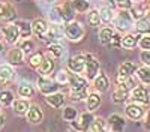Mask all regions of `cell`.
Returning <instances> with one entry per match:
<instances>
[{
  "instance_id": "cell-1",
  "label": "cell",
  "mask_w": 150,
  "mask_h": 132,
  "mask_svg": "<svg viewBox=\"0 0 150 132\" xmlns=\"http://www.w3.org/2000/svg\"><path fill=\"white\" fill-rule=\"evenodd\" d=\"M86 35V30L83 27V24L78 23V21H71V23H66L65 26V36L72 41V42H77V41H81Z\"/></svg>"
},
{
  "instance_id": "cell-2",
  "label": "cell",
  "mask_w": 150,
  "mask_h": 132,
  "mask_svg": "<svg viewBox=\"0 0 150 132\" xmlns=\"http://www.w3.org/2000/svg\"><path fill=\"white\" fill-rule=\"evenodd\" d=\"M93 119H95V117L92 116L90 111H89V113H83L77 120H74V122H72V128H74L75 131H80V132H89Z\"/></svg>"
},
{
  "instance_id": "cell-3",
  "label": "cell",
  "mask_w": 150,
  "mask_h": 132,
  "mask_svg": "<svg viewBox=\"0 0 150 132\" xmlns=\"http://www.w3.org/2000/svg\"><path fill=\"white\" fill-rule=\"evenodd\" d=\"M135 72H137V66H135L132 62H125V63H122V65L119 66V71H117V78H116L117 84L125 83L129 77H132Z\"/></svg>"
},
{
  "instance_id": "cell-4",
  "label": "cell",
  "mask_w": 150,
  "mask_h": 132,
  "mask_svg": "<svg viewBox=\"0 0 150 132\" xmlns=\"http://www.w3.org/2000/svg\"><path fill=\"white\" fill-rule=\"evenodd\" d=\"M99 69H101V65H99V62L95 59V56L92 54H86V75L89 80H95L96 75L99 74Z\"/></svg>"
},
{
  "instance_id": "cell-5",
  "label": "cell",
  "mask_w": 150,
  "mask_h": 132,
  "mask_svg": "<svg viewBox=\"0 0 150 132\" xmlns=\"http://www.w3.org/2000/svg\"><path fill=\"white\" fill-rule=\"evenodd\" d=\"M38 89L42 95H51V93H56L59 90V84L54 81V80H50L47 77H39L38 78Z\"/></svg>"
},
{
  "instance_id": "cell-6",
  "label": "cell",
  "mask_w": 150,
  "mask_h": 132,
  "mask_svg": "<svg viewBox=\"0 0 150 132\" xmlns=\"http://www.w3.org/2000/svg\"><path fill=\"white\" fill-rule=\"evenodd\" d=\"M68 68H69L71 72H74V74H80V72H83L84 68H86V54L72 56L68 60Z\"/></svg>"
},
{
  "instance_id": "cell-7",
  "label": "cell",
  "mask_w": 150,
  "mask_h": 132,
  "mask_svg": "<svg viewBox=\"0 0 150 132\" xmlns=\"http://www.w3.org/2000/svg\"><path fill=\"white\" fill-rule=\"evenodd\" d=\"M131 99L135 101L137 104H143V105L149 104V92H147V89L143 87V86L134 87L132 92H131Z\"/></svg>"
},
{
  "instance_id": "cell-8",
  "label": "cell",
  "mask_w": 150,
  "mask_h": 132,
  "mask_svg": "<svg viewBox=\"0 0 150 132\" xmlns=\"http://www.w3.org/2000/svg\"><path fill=\"white\" fill-rule=\"evenodd\" d=\"M129 93H131V90H128L126 87H125L123 83L122 84H117V89L112 92L111 99H112V102H114V104H123L125 101L129 98Z\"/></svg>"
},
{
  "instance_id": "cell-9",
  "label": "cell",
  "mask_w": 150,
  "mask_h": 132,
  "mask_svg": "<svg viewBox=\"0 0 150 132\" xmlns=\"http://www.w3.org/2000/svg\"><path fill=\"white\" fill-rule=\"evenodd\" d=\"M2 33H3V36H5V39H6L8 44H17L18 39L21 38V36H20V32H18V29H17L15 24L5 26L3 30H2Z\"/></svg>"
},
{
  "instance_id": "cell-10",
  "label": "cell",
  "mask_w": 150,
  "mask_h": 132,
  "mask_svg": "<svg viewBox=\"0 0 150 132\" xmlns=\"http://www.w3.org/2000/svg\"><path fill=\"white\" fill-rule=\"evenodd\" d=\"M15 78V71L11 65H0V84L6 86Z\"/></svg>"
},
{
  "instance_id": "cell-11",
  "label": "cell",
  "mask_w": 150,
  "mask_h": 132,
  "mask_svg": "<svg viewBox=\"0 0 150 132\" xmlns=\"http://www.w3.org/2000/svg\"><path fill=\"white\" fill-rule=\"evenodd\" d=\"M48 24H47V21L45 20H42V18H38V20H35L33 23H32V32L38 36L39 39H44L45 38V35H47V32H48Z\"/></svg>"
},
{
  "instance_id": "cell-12",
  "label": "cell",
  "mask_w": 150,
  "mask_h": 132,
  "mask_svg": "<svg viewBox=\"0 0 150 132\" xmlns=\"http://www.w3.org/2000/svg\"><path fill=\"white\" fill-rule=\"evenodd\" d=\"M108 126L111 128L112 132H123L125 126H126V122L125 119L119 114H111L108 117Z\"/></svg>"
},
{
  "instance_id": "cell-13",
  "label": "cell",
  "mask_w": 150,
  "mask_h": 132,
  "mask_svg": "<svg viewBox=\"0 0 150 132\" xmlns=\"http://www.w3.org/2000/svg\"><path fill=\"white\" fill-rule=\"evenodd\" d=\"M69 86H71V90H83V89H87V80L83 78L81 75L78 74H69Z\"/></svg>"
},
{
  "instance_id": "cell-14",
  "label": "cell",
  "mask_w": 150,
  "mask_h": 132,
  "mask_svg": "<svg viewBox=\"0 0 150 132\" xmlns=\"http://www.w3.org/2000/svg\"><path fill=\"white\" fill-rule=\"evenodd\" d=\"M26 116H27V120L30 123H33V125L41 123L42 119H44V113H42V110L38 105H30V108H29V111H27Z\"/></svg>"
},
{
  "instance_id": "cell-15",
  "label": "cell",
  "mask_w": 150,
  "mask_h": 132,
  "mask_svg": "<svg viewBox=\"0 0 150 132\" xmlns=\"http://www.w3.org/2000/svg\"><path fill=\"white\" fill-rule=\"evenodd\" d=\"M125 113H126V116L132 120H140L144 114V110H143V107L138 105V104H129L126 105V108H125Z\"/></svg>"
},
{
  "instance_id": "cell-16",
  "label": "cell",
  "mask_w": 150,
  "mask_h": 132,
  "mask_svg": "<svg viewBox=\"0 0 150 132\" xmlns=\"http://www.w3.org/2000/svg\"><path fill=\"white\" fill-rule=\"evenodd\" d=\"M131 23H132V17L126 11L120 12V14L116 17V26H117L119 30H128L129 26H131Z\"/></svg>"
},
{
  "instance_id": "cell-17",
  "label": "cell",
  "mask_w": 150,
  "mask_h": 132,
  "mask_svg": "<svg viewBox=\"0 0 150 132\" xmlns=\"http://www.w3.org/2000/svg\"><path fill=\"white\" fill-rule=\"evenodd\" d=\"M93 87L96 92H105L110 87V80L108 77L104 74V72H99L96 75V78L93 80Z\"/></svg>"
},
{
  "instance_id": "cell-18",
  "label": "cell",
  "mask_w": 150,
  "mask_h": 132,
  "mask_svg": "<svg viewBox=\"0 0 150 132\" xmlns=\"http://www.w3.org/2000/svg\"><path fill=\"white\" fill-rule=\"evenodd\" d=\"M29 108H30V104H29L27 99H14V102H12V110H14V113L18 114V116L27 114Z\"/></svg>"
},
{
  "instance_id": "cell-19",
  "label": "cell",
  "mask_w": 150,
  "mask_h": 132,
  "mask_svg": "<svg viewBox=\"0 0 150 132\" xmlns=\"http://www.w3.org/2000/svg\"><path fill=\"white\" fill-rule=\"evenodd\" d=\"M45 101H47L48 105H51L53 108H60V107H63V104H65V95L56 92V93H51V95H47Z\"/></svg>"
},
{
  "instance_id": "cell-20",
  "label": "cell",
  "mask_w": 150,
  "mask_h": 132,
  "mask_svg": "<svg viewBox=\"0 0 150 132\" xmlns=\"http://www.w3.org/2000/svg\"><path fill=\"white\" fill-rule=\"evenodd\" d=\"M8 62L9 65H21L24 62V53L20 48H12L8 53Z\"/></svg>"
},
{
  "instance_id": "cell-21",
  "label": "cell",
  "mask_w": 150,
  "mask_h": 132,
  "mask_svg": "<svg viewBox=\"0 0 150 132\" xmlns=\"http://www.w3.org/2000/svg\"><path fill=\"white\" fill-rule=\"evenodd\" d=\"M15 26H17V29L20 32V36H21L23 39L24 38H29V36L33 33L32 32V24L29 21H26V20H17L15 21Z\"/></svg>"
},
{
  "instance_id": "cell-22",
  "label": "cell",
  "mask_w": 150,
  "mask_h": 132,
  "mask_svg": "<svg viewBox=\"0 0 150 132\" xmlns=\"http://www.w3.org/2000/svg\"><path fill=\"white\" fill-rule=\"evenodd\" d=\"M17 18V14H15V9L12 8L11 3H5V9L0 15V21L2 23H11Z\"/></svg>"
},
{
  "instance_id": "cell-23",
  "label": "cell",
  "mask_w": 150,
  "mask_h": 132,
  "mask_svg": "<svg viewBox=\"0 0 150 132\" xmlns=\"http://www.w3.org/2000/svg\"><path fill=\"white\" fill-rule=\"evenodd\" d=\"M86 101H87V110L92 113V111L96 110L99 105H101V95H99V92L89 93V96H87Z\"/></svg>"
},
{
  "instance_id": "cell-24",
  "label": "cell",
  "mask_w": 150,
  "mask_h": 132,
  "mask_svg": "<svg viewBox=\"0 0 150 132\" xmlns=\"http://www.w3.org/2000/svg\"><path fill=\"white\" fill-rule=\"evenodd\" d=\"M54 69V62L51 57H47L44 59V62L41 63V66L38 68V74L41 77H47L48 74H51V71Z\"/></svg>"
},
{
  "instance_id": "cell-25",
  "label": "cell",
  "mask_w": 150,
  "mask_h": 132,
  "mask_svg": "<svg viewBox=\"0 0 150 132\" xmlns=\"http://www.w3.org/2000/svg\"><path fill=\"white\" fill-rule=\"evenodd\" d=\"M48 53L53 59H62L65 56V47L59 44V42H54V44H50L48 47Z\"/></svg>"
},
{
  "instance_id": "cell-26",
  "label": "cell",
  "mask_w": 150,
  "mask_h": 132,
  "mask_svg": "<svg viewBox=\"0 0 150 132\" xmlns=\"http://www.w3.org/2000/svg\"><path fill=\"white\" fill-rule=\"evenodd\" d=\"M35 93V89L30 83H21L18 86V95L21 98H32Z\"/></svg>"
},
{
  "instance_id": "cell-27",
  "label": "cell",
  "mask_w": 150,
  "mask_h": 132,
  "mask_svg": "<svg viewBox=\"0 0 150 132\" xmlns=\"http://www.w3.org/2000/svg\"><path fill=\"white\" fill-rule=\"evenodd\" d=\"M112 36H114V30H112L111 27H104L101 32H99V41H101L102 45H108Z\"/></svg>"
},
{
  "instance_id": "cell-28",
  "label": "cell",
  "mask_w": 150,
  "mask_h": 132,
  "mask_svg": "<svg viewBox=\"0 0 150 132\" xmlns=\"http://www.w3.org/2000/svg\"><path fill=\"white\" fill-rule=\"evenodd\" d=\"M137 77L144 84H150V68L149 66H141L137 69Z\"/></svg>"
},
{
  "instance_id": "cell-29",
  "label": "cell",
  "mask_w": 150,
  "mask_h": 132,
  "mask_svg": "<svg viewBox=\"0 0 150 132\" xmlns=\"http://www.w3.org/2000/svg\"><path fill=\"white\" fill-rule=\"evenodd\" d=\"M105 126H107L105 120L101 117H96V119H93L89 132H105Z\"/></svg>"
},
{
  "instance_id": "cell-30",
  "label": "cell",
  "mask_w": 150,
  "mask_h": 132,
  "mask_svg": "<svg viewBox=\"0 0 150 132\" xmlns=\"http://www.w3.org/2000/svg\"><path fill=\"white\" fill-rule=\"evenodd\" d=\"M44 54L41 53V51H36V53H33V54H30V57H29V65L32 66V68H35V69H38L41 66V63L44 62Z\"/></svg>"
},
{
  "instance_id": "cell-31",
  "label": "cell",
  "mask_w": 150,
  "mask_h": 132,
  "mask_svg": "<svg viewBox=\"0 0 150 132\" xmlns=\"http://www.w3.org/2000/svg\"><path fill=\"white\" fill-rule=\"evenodd\" d=\"M137 42H138V36L137 35H126V36H123L122 38V47L123 48H134L135 45H137Z\"/></svg>"
},
{
  "instance_id": "cell-32",
  "label": "cell",
  "mask_w": 150,
  "mask_h": 132,
  "mask_svg": "<svg viewBox=\"0 0 150 132\" xmlns=\"http://www.w3.org/2000/svg\"><path fill=\"white\" fill-rule=\"evenodd\" d=\"M99 15H101V21L111 23L112 20H114V11H112L110 6H104L101 11H99Z\"/></svg>"
},
{
  "instance_id": "cell-33",
  "label": "cell",
  "mask_w": 150,
  "mask_h": 132,
  "mask_svg": "<svg viewBox=\"0 0 150 132\" xmlns=\"http://www.w3.org/2000/svg\"><path fill=\"white\" fill-rule=\"evenodd\" d=\"M87 23L93 27H98L101 24V15H99V11L96 9H92L89 14H87Z\"/></svg>"
},
{
  "instance_id": "cell-34",
  "label": "cell",
  "mask_w": 150,
  "mask_h": 132,
  "mask_svg": "<svg viewBox=\"0 0 150 132\" xmlns=\"http://www.w3.org/2000/svg\"><path fill=\"white\" fill-rule=\"evenodd\" d=\"M18 48H20L24 54H30V53L33 51V48H35V44H33L30 39L24 38V39H21V41L18 42Z\"/></svg>"
},
{
  "instance_id": "cell-35",
  "label": "cell",
  "mask_w": 150,
  "mask_h": 132,
  "mask_svg": "<svg viewBox=\"0 0 150 132\" xmlns=\"http://www.w3.org/2000/svg\"><path fill=\"white\" fill-rule=\"evenodd\" d=\"M14 102V93L11 90H0V104L2 105H12Z\"/></svg>"
},
{
  "instance_id": "cell-36",
  "label": "cell",
  "mask_w": 150,
  "mask_h": 132,
  "mask_svg": "<svg viewBox=\"0 0 150 132\" xmlns=\"http://www.w3.org/2000/svg\"><path fill=\"white\" fill-rule=\"evenodd\" d=\"M60 14H62V18H63V23H71L72 18H74V14H72V9H71V5H63L60 6Z\"/></svg>"
},
{
  "instance_id": "cell-37",
  "label": "cell",
  "mask_w": 150,
  "mask_h": 132,
  "mask_svg": "<svg viewBox=\"0 0 150 132\" xmlns=\"http://www.w3.org/2000/svg\"><path fill=\"white\" fill-rule=\"evenodd\" d=\"M135 29L138 33H149L150 32V23L144 18L141 20H137V24H135Z\"/></svg>"
},
{
  "instance_id": "cell-38",
  "label": "cell",
  "mask_w": 150,
  "mask_h": 132,
  "mask_svg": "<svg viewBox=\"0 0 150 132\" xmlns=\"http://www.w3.org/2000/svg\"><path fill=\"white\" fill-rule=\"evenodd\" d=\"M87 96H89V93H87V89H83V90H71V99L72 101H83V99H87Z\"/></svg>"
},
{
  "instance_id": "cell-39",
  "label": "cell",
  "mask_w": 150,
  "mask_h": 132,
  "mask_svg": "<svg viewBox=\"0 0 150 132\" xmlns=\"http://www.w3.org/2000/svg\"><path fill=\"white\" fill-rule=\"evenodd\" d=\"M63 119L68 120V122H74L77 119V110L74 107H66L63 110Z\"/></svg>"
},
{
  "instance_id": "cell-40",
  "label": "cell",
  "mask_w": 150,
  "mask_h": 132,
  "mask_svg": "<svg viewBox=\"0 0 150 132\" xmlns=\"http://www.w3.org/2000/svg\"><path fill=\"white\" fill-rule=\"evenodd\" d=\"M50 20H51L54 24H62L63 23V18H62V14H60V9L59 8H54L50 11Z\"/></svg>"
},
{
  "instance_id": "cell-41",
  "label": "cell",
  "mask_w": 150,
  "mask_h": 132,
  "mask_svg": "<svg viewBox=\"0 0 150 132\" xmlns=\"http://www.w3.org/2000/svg\"><path fill=\"white\" fill-rule=\"evenodd\" d=\"M56 83L57 84H68L69 83V72L68 71H59L56 75Z\"/></svg>"
},
{
  "instance_id": "cell-42",
  "label": "cell",
  "mask_w": 150,
  "mask_h": 132,
  "mask_svg": "<svg viewBox=\"0 0 150 132\" xmlns=\"http://www.w3.org/2000/svg\"><path fill=\"white\" fill-rule=\"evenodd\" d=\"M74 6L80 12H86L89 9V2H87V0H74Z\"/></svg>"
},
{
  "instance_id": "cell-43",
  "label": "cell",
  "mask_w": 150,
  "mask_h": 132,
  "mask_svg": "<svg viewBox=\"0 0 150 132\" xmlns=\"http://www.w3.org/2000/svg\"><path fill=\"white\" fill-rule=\"evenodd\" d=\"M108 2H110L111 5H117V6L122 8V9H129L131 5H132L131 0H108Z\"/></svg>"
},
{
  "instance_id": "cell-44",
  "label": "cell",
  "mask_w": 150,
  "mask_h": 132,
  "mask_svg": "<svg viewBox=\"0 0 150 132\" xmlns=\"http://www.w3.org/2000/svg\"><path fill=\"white\" fill-rule=\"evenodd\" d=\"M120 44H122V36L120 35H117V33H114V36L111 38V41H110V47L111 48H117V47H120Z\"/></svg>"
},
{
  "instance_id": "cell-45",
  "label": "cell",
  "mask_w": 150,
  "mask_h": 132,
  "mask_svg": "<svg viewBox=\"0 0 150 132\" xmlns=\"http://www.w3.org/2000/svg\"><path fill=\"white\" fill-rule=\"evenodd\" d=\"M140 47L141 50H149L150 51V36H143L140 39Z\"/></svg>"
},
{
  "instance_id": "cell-46",
  "label": "cell",
  "mask_w": 150,
  "mask_h": 132,
  "mask_svg": "<svg viewBox=\"0 0 150 132\" xmlns=\"http://www.w3.org/2000/svg\"><path fill=\"white\" fill-rule=\"evenodd\" d=\"M141 60H143V63H144L146 66L150 68V51H149V50L141 51Z\"/></svg>"
},
{
  "instance_id": "cell-47",
  "label": "cell",
  "mask_w": 150,
  "mask_h": 132,
  "mask_svg": "<svg viewBox=\"0 0 150 132\" xmlns=\"http://www.w3.org/2000/svg\"><path fill=\"white\" fill-rule=\"evenodd\" d=\"M144 126L147 129H150V110L147 111V117H146V122H144Z\"/></svg>"
},
{
  "instance_id": "cell-48",
  "label": "cell",
  "mask_w": 150,
  "mask_h": 132,
  "mask_svg": "<svg viewBox=\"0 0 150 132\" xmlns=\"http://www.w3.org/2000/svg\"><path fill=\"white\" fill-rule=\"evenodd\" d=\"M3 123H5V117H3L2 114H0V128L3 126Z\"/></svg>"
},
{
  "instance_id": "cell-49",
  "label": "cell",
  "mask_w": 150,
  "mask_h": 132,
  "mask_svg": "<svg viewBox=\"0 0 150 132\" xmlns=\"http://www.w3.org/2000/svg\"><path fill=\"white\" fill-rule=\"evenodd\" d=\"M146 8H147V11H149V14H150V0H147V2H146Z\"/></svg>"
},
{
  "instance_id": "cell-50",
  "label": "cell",
  "mask_w": 150,
  "mask_h": 132,
  "mask_svg": "<svg viewBox=\"0 0 150 132\" xmlns=\"http://www.w3.org/2000/svg\"><path fill=\"white\" fill-rule=\"evenodd\" d=\"M5 9V3H0V15H2V12Z\"/></svg>"
},
{
  "instance_id": "cell-51",
  "label": "cell",
  "mask_w": 150,
  "mask_h": 132,
  "mask_svg": "<svg viewBox=\"0 0 150 132\" xmlns=\"http://www.w3.org/2000/svg\"><path fill=\"white\" fill-rule=\"evenodd\" d=\"M3 53V45H2V42H0V54Z\"/></svg>"
},
{
  "instance_id": "cell-52",
  "label": "cell",
  "mask_w": 150,
  "mask_h": 132,
  "mask_svg": "<svg viewBox=\"0 0 150 132\" xmlns=\"http://www.w3.org/2000/svg\"><path fill=\"white\" fill-rule=\"evenodd\" d=\"M132 2H140V0H132Z\"/></svg>"
},
{
  "instance_id": "cell-53",
  "label": "cell",
  "mask_w": 150,
  "mask_h": 132,
  "mask_svg": "<svg viewBox=\"0 0 150 132\" xmlns=\"http://www.w3.org/2000/svg\"><path fill=\"white\" fill-rule=\"evenodd\" d=\"M0 108H2V104H0Z\"/></svg>"
},
{
  "instance_id": "cell-54",
  "label": "cell",
  "mask_w": 150,
  "mask_h": 132,
  "mask_svg": "<svg viewBox=\"0 0 150 132\" xmlns=\"http://www.w3.org/2000/svg\"><path fill=\"white\" fill-rule=\"evenodd\" d=\"M51 2H53V0H51Z\"/></svg>"
},
{
  "instance_id": "cell-55",
  "label": "cell",
  "mask_w": 150,
  "mask_h": 132,
  "mask_svg": "<svg viewBox=\"0 0 150 132\" xmlns=\"http://www.w3.org/2000/svg\"><path fill=\"white\" fill-rule=\"evenodd\" d=\"M105 132H107V131H105Z\"/></svg>"
}]
</instances>
